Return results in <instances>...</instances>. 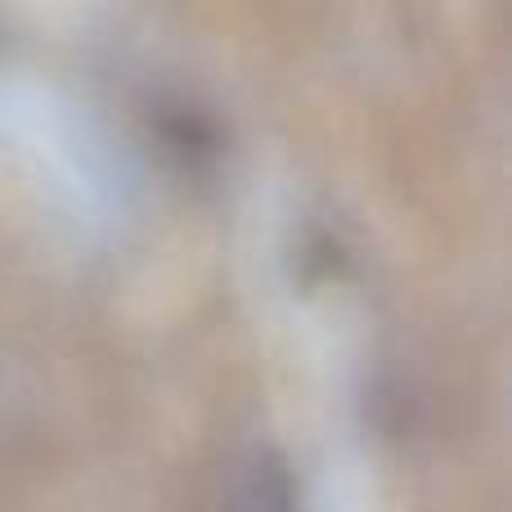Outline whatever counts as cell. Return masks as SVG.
<instances>
[{"instance_id": "obj_1", "label": "cell", "mask_w": 512, "mask_h": 512, "mask_svg": "<svg viewBox=\"0 0 512 512\" xmlns=\"http://www.w3.org/2000/svg\"><path fill=\"white\" fill-rule=\"evenodd\" d=\"M216 512H306L292 468L274 450H248L230 463Z\"/></svg>"}]
</instances>
